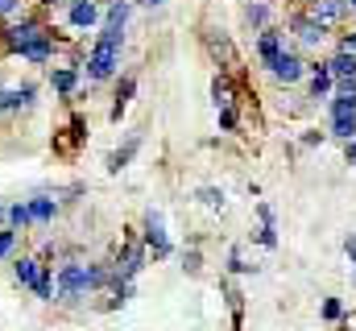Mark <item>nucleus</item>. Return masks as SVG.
<instances>
[{"label": "nucleus", "instance_id": "f257e3e1", "mask_svg": "<svg viewBox=\"0 0 356 331\" xmlns=\"http://www.w3.org/2000/svg\"><path fill=\"white\" fill-rule=\"evenodd\" d=\"M4 46L17 50V54L29 58V63H46V58L54 54V33H50L42 21H21V25H8Z\"/></svg>", "mask_w": 356, "mask_h": 331}, {"label": "nucleus", "instance_id": "f03ea898", "mask_svg": "<svg viewBox=\"0 0 356 331\" xmlns=\"http://www.w3.org/2000/svg\"><path fill=\"white\" fill-rule=\"evenodd\" d=\"M88 265H63L58 269V302H79L83 294H88Z\"/></svg>", "mask_w": 356, "mask_h": 331}, {"label": "nucleus", "instance_id": "7ed1b4c3", "mask_svg": "<svg viewBox=\"0 0 356 331\" xmlns=\"http://www.w3.org/2000/svg\"><path fill=\"white\" fill-rule=\"evenodd\" d=\"M332 133L336 137H344V141H353L356 133V95H332Z\"/></svg>", "mask_w": 356, "mask_h": 331}, {"label": "nucleus", "instance_id": "20e7f679", "mask_svg": "<svg viewBox=\"0 0 356 331\" xmlns=\"http://www.w3.org/2000/svg\"><path fill=\"white\" fill-rule=\"evenodd\" d=\"M145 245L154 248V257H170V241H166V228H162V211H149L145 216Z\"/></svg>", "mask_w": 356, "mask_h": 331}, {"label": "nucleus", "instance_id": "39448f33", "mask_svg": "<svg viewBox=\"0 0 356 331\" xmlns=\"http://www.w3.org/2000/svg\"><path fill=\"white\" fill-rule=\"evenodd\" d=\"M302 58L298 54H290V50H282L273 63H269V71H273V79H282V83H294V79H302Z\"/></svg>", "mask_w": 356, "mask_h": 331}, {"label": "nucleus", "instance_id": "423d86ee", "mask_svg": "<svg viewBox=\"0 0 356 331\" xmlns=\"http://www.w3.org/2000/svg\"><path fill=\"white\" fill-rule=\"evenodd\" d=\"M294 33H298L307 46H319V42L327 38V25H319L315 17H298V21H294Z\"/></svg>", "mask_w": 356, "mask_h": 331}, {"label": "nucleus", "instance_id": "0eeeda50", "mask_svg": "<svg viewBox=\"0 0 356 331\" xmlns=\"http://www.w3.org/2000/svg\"><path fill=\"white\" fill-rule=\"evenodd\" d=\"M344 8H348L344 0H315V4H311V17H315L319 25H332V21L344 17Z\"/></svg>", "mask_w": 356, "mask_h": 331}, {"label": "nucleus", "instance_id": "6e6552de", "mask_svg": "<svg viewBox=\"0 0 356 331\" xmlns=\"http://www.w3.org/2000/svg\"><path fill=\"white\" fill-rule=\"evenodd\" d=\"M95 21H99V8H95L91 0H75V4H71V25H75V29H91Z\"/></svg>", "mask_w": 356, "mask_h": 331}, {"label": "nucleus", "instance_id": "1a4fd4ad", "mask_svg": "<svg viewBox=\"0 0 356 331\" xmlns=\"http://www.w3.org/2000/svg\"><path fill=\"white\" fill-rule=\"evenodd\" d=\"M137 150H141V137H129V141H124V145H120V150L108 158V170H112V174H120L124 166L133 162V154H137Z\"/></svg>", "mask_w": 356, "mask_h": 331}, {"label": "nucleus", "instance_id": "9d476101", "mask_svg": "<svg viewBox=\"0 0 356 331\" xmlns=\"http://www.w3.org/2000/svg\"><path fill=\"white\" fill-rule=\"evenodd\" d=\"M327 71H332V79H356V54H336L332 63H327Z\"/></svg>", "mask_w": 356, "mask_h": 331}, {"label": "nucleus", "instance_id": "9b49d317", "mask_svg": "<svg viewBox=\"0 0 356 331\" xmlns=\"http://www.w3.org/2000/svg\"><path fill=\"white\" fill-rule=\"evenodd\" d=\"M257 54H261V63H273V58H277V54H282V33H273V29H266V33H261V42H257Z\"/></svg>", "mask_w": 356, "mask_h": 331}, {"label": "nucleus", "instance_id": "f8f14e48", "mask_svg": "<svg viewBox=\"0 0 356 331\" xmlns=\"http://www.w3.org/2000/svg\"><path fill=\"white\" fill-rule=\"evenodd\" d=\"M50 83H54V91H58V95H71V91H75V83H79V67H58Z\"/></svg>", "mask_w": 356, "mask_h": 331}, {"label": "nucleus", "instance_id": "ddd939ff", "mask_svg": "<svg viewBox=\"0 0 356 331\" xmlns=\"http://www.w3.org/2000/svg\"><path fill=\"white\" fill-rule=\"evenodd\" d=\"M54 211H58L54 199H29V216H33V224H50Z\"/></svg>", "mask_w": 356, "mask_h": 331}, {"label": "nucleus", "instance_id": "4468645a", "mask_svg": "<svg viewBox=\"0 0 356 331\" xmlns=\"http://www.w3.org/2000/svg\"><path fill=\"white\" fill-rule=\"evenodd\" d=\"M38 269H42V261H33V257H21V261L13 265V277H17L21 286H33V277H38Z\"/></svg>", "mask_w": 356, "mask_h": 331}, {"label": "nucleus", "instance_id": "2eb2a0df", "mask_svg": "<svg viewBox=\"0 0 356 331\" xmlns=\"http://www.w3.org/2000/svg\"><path fill=\"white\" fill-rule=\"evenodd\" d=\"M38 298H46V302H54V286H50V265H42L38 269V277H33V286H29Z\"/></svg>", "mask_w": 356, "mask_h": 331}, {"label": "nucleus", "instance_id": "dca6fc26", "mask_svg": "<svg viewBox=\"0 0 356 331\" xmlns=\"http://www.w3.org/2000/svg\"><path fill=\"white\" fill-rule=\"evenodd\" d=\"M332 87H336V79H332V71H327V67H315V75H311V95L319 99V95H327Z\"/></svg>", "mask_w": 356, "mask_h": 331}, {"label": "nucleus", "instance_id": "f3484780", "mask_svg": "<svg viewBox=\"0 0 356 331\" xmlns=\"http://www.w3.org/2000/svg\"><path fill=\"white\" fill-rule=\"evenodd\" d=\"M33 224V216H29V203H17V207H8V228H29Z\"/></svg>", "mask_w": 356, "mask_h": 331}, {"label": "nucleus", "instance_id": "a211bd4d", "mask_svg": "<svg viewBox=\"0 0 356 331\" xmlns=\"http://www.w3.org/2000/svg\"><path fill=\"white\" fill-rule=\"evenodd\" d=\"M129 95H133V79L120 83V91H116V104H112V120H120V112L129 108Z\"/></svg>", "mask_w": 356, "mask_h": 331}, {"label": "nucleus", "instance_id": "6ab92c4d", "mask_svg": "<svg viewBox=\"0 0 356 331\" xmlns=\"http://www.w3.org/2000/svg\"><path fill=\"white\" fill-rule=\"evenodd\" d=\"M211 95H216V108H232V87H228L224 79L211 83Z\"/></svg>", "mask_w": 356, "mask_h": 331}, {"label": "nucleus", "instance_id": "aec40b11", "mask_svg": "<svg viewBox=\"0 0 356 331\" xmlns=\"http://www.w3.org/2000/svg\"><path fill=\"white\" fill-rule=\"evenodd\" d=\"M13 245H17V228H4V232H0V261L13 252Z\"/></svg>", "mask_w": 356, "mask_h": 331}, {"label": "nucleus", "instance_id": "412c9836", "mask_svg": "<svg viewBox=\"0 0 356 331\" xmlns=\"http://www.w3.org/2000/svg\"><path fill=\"white\" fill-rule=\"evenodd\" d=\"M199 199H203L207 207H224V191H199Z\"/></svg>", "mask_w": 356, "mask_h": 331}, {"label": "nucleus", "instance_id": "4be33fe9", "mask_svg": "<svg viewBox=\"0 0 356 331\" xmlns=\"http://www.w3.org/2000/svg\"><path fill=\"white\" fill-rule=\"evenodd\" d=\"M220 124L232 133V129H236V112H232V108H220Z\"/></svg>", "mask_w": 356, "mask_h": 331}, {"label": "nucleus", "instance_id": "5701e85b", "mask_svg": "<svg viewBox=\"0 0 356 331\" xmlns=\"http://www.w3.org/2000/svg\"><path fill=\"white\" fill-rule=\"evenodd\" d=\"M323 319H340V302H336V298L323 302Z\"/></svg>", "mask_w": 356, "mask_h": 331}, {"label": "nucleus", "instance_id": "b1692460", "mask_svg": "<svg viewBox=\"0 0 356 331\" xmlns=\"http://www.w3.org/2000/svg\"><path fill=\"white\" fill-rule=\"evenodd\" d=\"M266 17H269V13H266V4H253V8H249V21H253V25H261Z\"/></svg>", "mask_w": 356, "mask_h": 331}, {"label": "nucleus", "instance_id": "393cba45", "mask_svg": "<svg viewBox=\"0 0 356 331\" xmlns=\"http://www.w3.org/2000/svg\"><path fill=\"white\" fill-rule=\"evenodd\" d=\"M21 8V0H0V17H8V13H17Z\"/></svg>", "mask_w": 356, "mask_h": 331}, {"label": "nucleus", "instance_id": "a878e982", "mask_svg": "<svg viewBox=\"0 0 356 331\" xmlns=\"http://www.w3.org/2000/svg\"><path fill=\"white\" fill-rule=\"evenodd\" d=\"M340 50H344V54H356V33H348V38L340 42Z\"/></svg>", "mask_w": 356, "mask_h": 331}, {"label": "nucleus", "instance_id": "bb28decb", "mask_svg": "<svg viewBox=\"0 0 356 331\" xmlns=\"http://www.w3.org/2000/svg\"><path fill=\"white\" fill-rule=\"evenodd\" d=\"M344 252H348V257H353V261H356V232H353V236H348V241H344Z\"/></svg>", "mask_w": 356, "mask_h": 331}, {"label": "nucleus", "instance_id": "cd10ccee", "mask_svg": "<svg viewBox=\"0 0 356 331\" xmlns=\"http://www.w3.org/2000/svg\"><path fill=\"white\" fill-rule=\"evenodd\" d=\"M348 162L356 166V137H353V141H348Z\"/></svg>", "mask_w": 356, "mask_h": 331}, {"label": "nucleus", "instance_id": "c85d7f7f", "mask_svg": "<svg viewBox=\"0 0 356 331\" xmlns=\"http://www.w3.org/2000/svg\"><path fill=\"white\" fill-rule=\"evenodd\" d=\"M141 4H145V8H158V4H162V0H141Z\"/></svg>", "mask_w": 356, "mask_h": 331}, {"label": "nucleus", "instance_id": "c756f323", "mask_svg": "<svg viewBox=\"0 0 356 331\" xmlns=\"http://www.w3.org/2000/svg\"><path fill=\"white\" fill-rule=\"evenodd\" d=\"M42 4H58V0H42Z\"/></svg>", "mask_w": 356, "mask_h": 331}, {"label": "nucleus", "instance_id": "7c9ffc66", "mask_svg": "<svg viewBox=\"0 0 356 331\" xmlns=\"http://www.w3.org/2000/svg\"><path fill=\"white\" fill-rule=\"evenodd\" d=\"M344 4H353V8H356V0H344Z\"/></svg>", "mask_w": 356, "mask_h": 331}, {"label": "nucleus", "instance_id": "2f4dec72", "mask_svg": "<svg viewBox=\"0 0 356 331\" xmlns=\"http://www.w3.org/2000/svg\"><path fill=\"white\" fill-rule=\"evenodd\" d=\"M0 220H4V207H0Z\"/></svg>", "mask_w": 356, "mask_h": 331}]
</instances>
